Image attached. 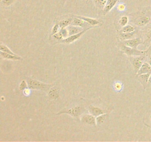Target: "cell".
Wrapping results in <instances>:
<instances>
[{"instance_id":"603a6c76","label":"cell","mask_w":151,"mask_h":142,"mask_svg":"<svg viewBox=\"0 0 151 142\" xmlns=\"http://www.w3.org/2000/svg\"><path fill=\"white\" fill-rule=\"evenodd\" d=\"M0 51H2V52H5V53H10V54H13V55H16V53H13L7 45L4 44L3 43H1L0 44Z\"/></svg>"},{"instance_id":"2e32d148","label":"cell","mask_w":151,"mask_h":142,"mask_svg":"<svg viewBox=\"0 0 151 142\" xmlns=\"http://www.w3.org/2000/svg\"><path fill=\"white\" fill-rule=\"evenodd\" d=\"M86 23H87L86 22L83 20V19H81V18L76 17V18H74V19H72V22L71 25H75V26H79V27H81V28H85L86 25Z\"/></svg>"},{"instance_id":"7c38bea8","label":"cell","mask_w":151,"mask_h":142,"mask_svg":"<svg viewBox=\"0 0 151 142\" xmlns=\"http://www.w3.org/2000/svg\"><path fill=\"white\" fill-rule=\"evenodd\" d=\"M0 56L2 59H8V60H13V61H16V60H23L22 57H20L18 55H13V54H10V53H5V52H0Z\"/></svg>"},{"instance_id":"9c48e42d","label":"cell","mask_w":151,"mask_h":142,"mask_svg":"<svg viewBox=\"0 0 151 142\" xmlns=\"http://www.w3.org/2000/svg\"><path fill=\"white\" fill-rule=\"evenodd\" d=\"M88 112L91 114H92L93 115H94L95 117H97L98 115H102L103 113H106L105 110H103L102 108L99 107V106H93V105H90L88 107Z\"/></svg>"},{"instance_id":"83f0119b","label":"cell","mask_w":151,"mask_h":142,"mask_svg":"<svg viewBox=\"0 0 151 142\" xmlns=\"http://www.w3.org/2000/svg\"><path fill=\"white\" fill-rule=\"evenodd\" d=\"M60 33L62 34V36H63V38H67V37L69 36V31H68L67 28H60Z\"/></svg>"},{"instance_id":"cb8c5ba5","label":"cell","mask_w":151,"mask_h":142,"mask_svg":"<svg viewBox=\"0 0 151 142\" xmlns=\"http://www.w3.org/2000/svg\"><path fill=\"white\" fill-rule=\"evenodd\" d=\"M108 0H94V2H95V5L97 6L98 8L103 9L106 6V3H107Z\"/></svg>"},{"instance_id":"e0dca14e","label":"cell","mask_w":151,"mask_h":142,"mask_svg":"<svg viewBox=\"0 0 151 142\" xmlns=\"http://www.w3.org/2000/svg\"><path fill=\"white\" fill-rule=\"evenodd\" d=\"M78 17L81 18L83 20H84L87 23L89 24L90 25H92V26H96V25H99L100 24V22L98 20L95 19H92V18L86 17V16H78Z\"/></svg>"},{"instance_id":"3957f363","label":"cell","mask_w":151,"mask_h":142,"mask_svg":"<svg viewBox=\"0 0 151 142\" xmlns=\"http://www.w3.org/2000/svg\"><path fill=\"white\" fill-rule=\"evenodd\" d=\"M118 47L122 50V51L125 53V55L130 56H142V55H145L149 50L146 51H142V50H137V48H133V47H129V46L125 45L122 42L119 43L117 44Z\"/></svg>"},{"instance_id":"ba28073f","label":"cell","mask_w":151,"mask_h":142,"mask_svg":"<svg viewBox=\"0 0 151 142\" xmlns=\"http://www.w3.org/2000/svg\"><path fill=\"white\" fill-rule=\"evenodd\" d=\"M143 42H144V41L140 37L135 38H131V39L128 40H124V41H122V43L125 44V45L129 46V47H133V48H137L139 44H142Z\"/></svg>"},{"instance_id":"484cf974","label":"cell","mask_w":151,"mask_h":142,"mask_svg":"<svg viewBox=\"0 0 151 142\" xmlns=\"http://www.w3.org/2000/svg\"><path fill=\"white\" fill-rule=\"evenodd\" d=\"M28 87V83L27 81V80H22V81H21L20 84H19V90H21V91L23 92L24 90H25L26 88H27Z\"/></svg>"},{"instance_id":"44dd1931","label":"cell","mask_w":151,"mask_h":142,"mask_svg":"<svg viewBox=\"0 0 151 142\" xmlns=\"http://www.w3.org/2000/svg\"><path fill=\"white\" fill-rule=\"evenodd\" d=\"M72 18H68V19H63V20H61L60 22H59V25H60V28H67L69 25H70L72 24Z\"/></svg>"},{"instance_id":"30bf717a","label":"cell","mask_w":151,"mask_h":142,"mask_svg":"<svg viewBox=\"0 0 151 142\" xmlns=\"http://www.w3.org/2000/svg\"><path fill=\"white\" fill-rule=\"evenodd\" d=\"M151 73H145L141 74V75H137V79L142 84V85L144 87V88H146L147 86L149 78H150Z\"/></svg>"},{"instance_id":"9a60e30c","label":"cell","mask_w":151,"mask_h":142,"mask_svg":"<svg viewBox=\"0 0 151 142\" xmlns=\"http://www.w3.org/2000/svg\"><path fill=\"white\" fill-rule=\"evenodd\" d=\"M68 31H69V35L72 36V35H75V34L81 32L83 30L81 27L79 26H75V25H69L67 27Z\"/></svg>"},{"instance_id":"d4e9b609","label":"cell","mask_w":151,"mask_h":142,"mask_svg":"<svg viewBox=\"0 0 151 142\" xmlns=\"http://www.w3.org/2000/svg\"><path fill=\"white\" fill-rule=\"evenodd\" d=\"M128 22H129V19H128V16H122L119 21V25H120L122 27H124V26H125L126 25H128Z\"/></svg>"},{"instance_id":"8992f818","label":"cell","mask_w":151,"mask_h":142,"mask_svg":"<svg viewBox=\"0 0 151 142\" xmlns=\"http://www.w3.org/2000/svg\"><path fill=\"white\" fill-rule=\"evenodd\" d=\"M81 121L84 124L90 126L97 125V120L94 115L92 114H83L81 117Z\"/></svg>"},{"instance_id":"6da1fadb","label":"cell","mask_w":151,"mask_h":142,"mask_svg":"<svg viewBox=\"0 0 151 142\" xmlns=\"http://www.w3.org/2000/svg\"><path fill=\"white\" fill-rule=\"evenodd\" d=\"M26 80L28 83V87L31 90H42L44 92H48L50 89L54 86L53 84H46V83L41 82V81L33 79V78H31L29 77H27Z\"/></svg>"},{"instance_id":"d6986e66","label":"cell","mask_w":151,"mask_h":142,"mask_svg":"<svg viewBox=\"0 0 151 142\" xmlns=\"http://www.w3.org/2000/svg\"><path fill=\"white\" fill-rule=\"evenodd\" d=\"M109 115L108 113H103L102 115H98V116L96 118L97 120V125H100V124H103V123L106 122V120L109 118Z\"/></svg>"},{"instance_id":"ac0fdd59","label":"cell","mask_w":151,"mask_h":142,"mask_svg":"<svg viewBox=\"0 0 151 142\" xmlns=\"http://www.w3.org/2000/svg\"><path fill=\"white\" fill-rule=\"evenodd\" d=\"M137 30H134L133 32L131 33H120V37L123 40H128V39H131V38H134V36L137 34Z\"/></svg>"},{"instance_id":"5b68a950","label":"cell","mask_w":151,"mask_h":142,"mask_svg":"<svg viewBox=\"0 0 151 142\" xmlns=\"http://www.w3.org/2000/svg\"><path fill=\"white\" fill-rule=\"evenodd\" d=\"M91 28H85V29L83 30L81 32L78 33L77 34H75V35H72V36H69L67 37V38H63V39L60 40V41H59L60 42H62V43H65V44H71V43H73L75 42V41H77V40L79 39L80 38H81V36H82L83 35L84 33H85L88 30L91 29Z\"/></svg>"},{"instance_id":"52a82bcc","label":"cell","mask_w":151,"mask_h":142,"mask_svg":"<svg viewBox=\"0 0 151 142\" xmlns=\"http://www.w3.org/2000/svg\"><path fill=\"white\" fill-rule=\"evenodd\" d=\"M150 19L151 18L150 16H147V15H145L144 13H142V14H140L139 16V17L136 19L134 22H135V25H138V26L144 27L150 22Z\"/></svg>"},{"instance_id":"ffe728a7","label":"cell","mask_w":151,"mask_h":142,"mask_svg":"<svg viewBox=\"0 0 151 142\" xmlns=\"http://www.w3.org/2000/svg\"><path fill=\"white\" fill-rule=\"evenodd\" d=\"M144 44L145 46H150L151 44V28L146 33L144 37Z\"/></svg>"},{"instance_id":"8fae6325","label":"cell","mask_w":151,"mask_h":142,"mask_svg":"<svg viewBox=\"0 0 151 142\" xmlns=\"http://www.w3.org/2000/svg\"><path fill=\"white\" fill-rule=\"evenodd\" d=\"M118 1L119 0H108L106 6H105V7L103 10V14L106 15L108 13H109L111 11V10H112V8L117 4Z\"/></svg>"},{"instance_id":"f546056e","label":"cell","mask_w":151,"mask_h":142,"mask_svg":"<svg viewBox=\"0 0 151 142\" xmlns=\"http://www.w3.org/2000/svg\"><path fill=\"white\" fill-rule=\"evenodd\" d=\"M59 30H60V25H59V24H55L52 28V35L58 33L59 31H60Z\"/></svg>"},{"instance_id":"8d00e7d4","label":"cell","mask_w":151,"mask_h":142,"mask_svg":"<svg viewBox=\"0 0 151 142\" xmlns=\"http://www.w3.org/2000/svg\"><path fill=\"white\" fill-rule=\"evenodd\" d=\"M149 118H150V122H151V114L150 115V116H149Z\"/></svg>"},{"instance_id":"4dcf8cb0","label":"cell","mask_w":151,"mask_h":142,"mask_svg":"<svg viewBox=\"0 0 151 142\" xmlns=\"http://www.w3.org/2000/svg\"><path fill=\"white\" fill-rule=\"evenodd\" d=\"M53 37H54L56 40H58V41H60V40L63 39V36H62V34L60 33V31H59L58 33H57L54 34V35H53Z\"/></svg>"},{"instance_id":"d590c367","label":"cell","mask_w":151,"mask_h":142,"mask_svg":"<svg viewBox=\"0 0 151 142\" xmlns=\"http://www.w3.org/2000/svg\"><path fill=\"white\" fill-rule=\"evenodd\" d=\"M149 51H151V44H150V45L149 46Z\"/></svg>"},{"instance_id":"7a4b0ae2","label":"cell","mask_w":151,"mask_h":142,"mask_svg":"<svg viewBox=\"0 0 151 142\" xmlns=\"http://www.w3.org/2000/svg\"><path fill=\"white\" fill-rule=\"evenodd\" d=\"M86 111V109L81 106H76L74 107L66 108V109H62L59 112H58L57 115H62V114H67V115H71L74 117L76 119H81V117L84 112Z\"/></svg>"},{"instance_id":"7402d4cb","label":"cell","mask_w":151,"mask_h":142,"mask_svg":"<svg viewBox=\"0 0 151 142\" xmlns=\"http://www.w3.org/2000/svg\"><path fill=\"white\" fill-rule=\"evenodd\" d=\"M134 30H136L135 27H134L131 25H126L125 26L122 27L121 31H122V33H131Z\"/></svg>"},{"instance_id":"f1b7e54d","label":"cell","mask_w":151,"mask_h":142,"mask_svg":"<svg viewBox=\"0 0 151 142\" xmlns=\"http://www.w3.org/2000/svg\"><path fill=\"white\" fill-rule=\"evenodd\" d=\"M114 88L115 89V90L116 91H120L122 89V84L120 81H116L114 84Z\"/></svg>"},{"instance_id":"1f68e13d","label":"cell","mask_w":151,"mask_h":142,"mask_svg":"<svg viewBox=\"0 0 151 142\" xmlns=\"http://www.w3.org/2000/svg\"><path fill=\"white\" fill-rule=\"evenodd\" d=\"M117 9L118 10H119V11H123V10L125 9V4H122V3L119 4L117 5Z\"/></svg>"},{"instance_id":"5bb4252c","label":"cell","mask_w":151,"mask_h":142,"mask_svg":"<svg viewBox=\"0 0 151 142\" xmlns=\"http://www.w3.org/2000/svg\"><path fill=\"white\" fill-rule=\"evenodd\" d=\"M145 73H151V66L148 62H144L141 68L137 72V75H141Z\"/></svg>"},{"instance_id":"d6a6232c","label":"cell","mask_w":151,"mask_h":142,"mask_svg":"<svg viewBox=\"0 0 151 142\" xmlns=\"http://www.w3.org/2000/svg\"><path fill=\"white\" fill-rule=\"evenodd\" d=\"M30 90L31 89L29 88V87L25 89V90L23 91L24 95H25V96H29V95H30Z\"/></svg>"},{"instance_id":"277c9868","label":"cell","mask_w":151,"mask_h":142,"mask_svg":"<svg viewBox=\"0 0 151 142\" xmlns=\"http://www.w3.org/2000/svg\"><path fill=\"white\" fill-rule=\"evenodd\" d=\"M145 59V55L137 56H130V62H131V64L134 67L137 73L139 70L140 68H141L142 65L144 63Z\"/></svg>"},{"instance_id":"4fadbf2b","label":"cell","mask_w":151,"mask_h":142,"mask_svg":"<svg viewBox=\"0 0 151 142\" xmlns=\"http://www.w3.org/2000/svg\"><path fill=\"white\" fill-rule=\"evenodd\" d=\"M48 96L50 98V99H51V100H56V99H59L58 89L56 88V87H54V86H53L48 91Z\"/></svg>"},{"instance_id":"e575fe53","label":"cell","mask_w":151,"mask_h":142,"mask_svg":"<svg viewBox=\"0 0 151 142\" xmlns=\"http://www.w3.org/2000/svg\"><path fill=\"white\" fill-rule=\"evenodd\" d=\"M148 83H149V84H151V75H150V78H149Z\"/></svg>"},{"instance_id":"4316f807","label":"cell","mask_w":151,"mask_h":142,"mask_svg":"<svg viewBox=\"0 0 151 142\" xmlns=\"http://www.w3.org/2000/svg\"><path fill=\"white\" fill-rule=\"evenodd\" d=\"M16 0H1V4L4 7H9L14 3Z\"/></svg>"},{"instance_id":"836d02e7","label":"cell","mask_w":151,"mask_h":142,"mask_svg":"<svg viewBox=\"0 0 151 142\" xmlns=\"http://www.w3.org/2000/svg\"><path fill=\"white\" fill-rule=\"evenodd\" d=\"M148 63L150 64V65L151 66V53L148 56Z\"/></svg>"}]
</instances>
